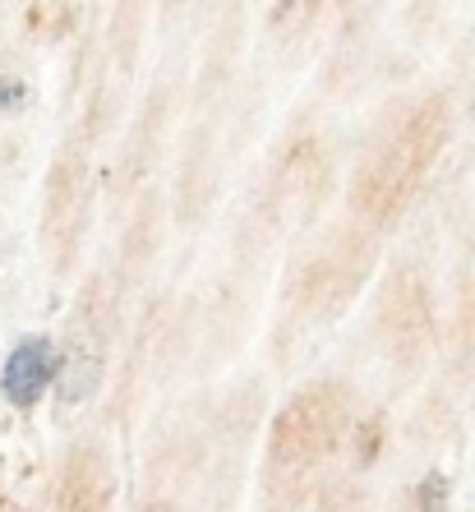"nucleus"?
Returning <instances> with one entry per match:
<instances>
[{"label":"nucleus","mask_w":475,"mask_h":512,"mask_svg":"<svg viewBox=\"0 0 475 512\" xmlns=\"http://www.w3.org/2000/svg\"><path fill=\"white\" fill-rule=\"evenodd\" d=\"M56 370H60L56 342L42 333H28L14 342L10 360H5V370H0V393H5L10 406L28 411V406L42 402V393H47V383L56 379Z\"/></svg>","instance_id":"nucleus-1"},{"label":"nucleus","mask_w":475,"mask_h":512,"mask_svg":"<svg viewBox=\"0 0 475 512\" xmlns=\"http://www.w3.org/2000/svg\"><path fill=\"white\" fill-rule=\"evenodd\" d=\"M416 508L448 512V476H443V471H425V480L416 485Z\"/></svg>","instance_id":"nucleus-2"},{"label":"nucleus","mask_w":475,"mask_h":512,"mask_svg":"<svg viewBox=\"0 0 475 512\" xmlns=\"http://www.w3.org/2000/svg\"><path fill=\"white\" fill-rule=\"evenodd\" d=\"M28 102V84L19 74H0V111L10 116V111H24Z\"/></svg>","instance_id":"nucleus-3"}]
</instances>
